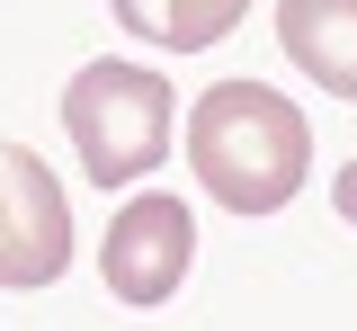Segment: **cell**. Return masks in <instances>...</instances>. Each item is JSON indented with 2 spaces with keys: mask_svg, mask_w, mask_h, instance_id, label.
<instances>
[{
  "mask_svg": "<svg viewBox=\"0 0 357 331\" xmlns=\"http://www.w3.org/2000/svg\"><path fill=\"white\" fill-rule=\"evenodd\" d=\"M170 126H178V108L152 63H89L63 90V135H72V152H81V170L98 189H126L143 170H161Z\"/></svg>",
  "mask_w": 357,
  "mask_h": 331,
  "instance_id": "obj_2",
  "label": "cell"
},
{
  "mask_svg": "<svg viewBox=\"0 0 357 331\" xmlns=\"http://www.w3.org/2000/svg\"><path fill=\"white\" fill-rule=\"evenodd\" d=\"M188 170L232 215H277L312 170V126L268 81H215L188 108Z\"/></svg>",
  "mask_w": 357,
  "mask_h": 331,
  "instance_id": "obj_1",
  "label": "cell"
},
{
  "mask_svg": "<svg viewBox=\"0 0 357 331\" xmlns=\"http://www.w3.org/2000/svg\"><path fill=\"white\" fill-rule=\"evenodd\" d=\"M72 269V206L27 143H0V286H54Z\"/></svg>",
  "mask_w": 357,
  "mask_h": 331,
  "instance_id": "obj_4",
  "label": "cell"
},
{
  "mask_svg": "<svg viewBox=\"0 0 357 331\" xmlns=\"http://www.w3.org/2000/svg\"><path fill=\"white\" fill-rule=\"evenodd\" d=\"M331 206H340V215H349V224H357V161H349V170H340V179H331Z\"/></svg>",
  "mask_w": 357,
  "mask_h": 331,
  "instance_id": "obj_7",
  "label": "cell"
},
{
  "mask_svg": "<svg viewBox=\"0 0 357 331\" xmlns=\"http://www.w3.org/2000/svg\"><path fill=\"white\" fill-rule=\"evenodd\" d=\"M116 18H126L143 45L197 54V45H223V36L250 18V0H116Z\"/></svg>",
  "mask_w": 357,
  "mask_h": 331,
  "instance_id": "obj_6",
  "label": "cell"
},
{
  "mask_svg": "<svg viewBox=\"0 0 357 331\" xmlns=\"http://www.w3.org/2000/svg\"><path fill=\"white\" fill-rule=\"evenodd\" d=\"M277 45L304 81L357 108V0H277Z\"/></svg>",
  "mask_w": 357,
  "mask_h": 331,
  "instance_id": "obj_5",
  "label": "cell"
},
{
  "mask_svg": "<svg viewBox=\"0 0 357 331\" xmlns=\"http://www.w3.org/2000/svg\"><path fill=\"white\" fill-rule=\"evenodd\" d=\"M197 260V215L178 197L143 189L107 215V242H98V269H107V295L116 304H170L178 278Z\"/></svg>",
  "mask_w": 357,
  "mask_h": 331,
  "instance_id": "obj_3",
  "label": "cell"
}]
</instances>
